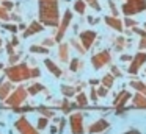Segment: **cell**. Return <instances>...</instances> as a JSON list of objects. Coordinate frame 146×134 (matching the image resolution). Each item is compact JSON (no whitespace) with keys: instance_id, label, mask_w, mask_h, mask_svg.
<instances>
[{"instance_id":"cell-38","label":"cell","mask_w":146,"mask_h":134,"mask_svg":"<svg viewBox=\"0 0 146 134\" xmlns=\"http://www.w3.org/2000/svg\"><path fill=\"white\" fill-rule=\"evenodd\" d=\"M124 22H126L127 27H132V25H135V20H132V19H126Z\"/></svg>"},{"instance_id":"cell-12","label":"cell","mask_w":146,"mask_h":134,"mask_svg":"<svg viewBox=\"0 0 146 134\" xmlns=\"http://www.w3.org/2000/svg\"><path fill=\"white\" fill-rule=\"evenodd\" d=\"M71 19H72V12L66 11V12H64V16H63V22H61V25H60V30H58V34H57V37H55V41H61L64 31H66L68 25H69V22H71Z\"/></svg>"},{"instance_id":"cell-27","label":"cell","mask_w":146,"mask_h":134,"mask_svg":"<svg viewBox=\"0 0 146 134\" xmlns=\"http://www.w3.org/2000/svg\"><path fill=\"white\" fill-rule=\"evenodd\" d=\"M96 93H98V97H105L107 95V87L101 86L99 89H96Z\"/></svg>"},{"instance_id":"cell-25","label":"cell","mask_w":146,"mask_h":134,"mask_svg":"<svg viewBox=\"0 0 146 134\" xmlns=\"http://www.w3.org/2000/svg\"><path fill=\"white\" fill-rule=\"evenodd\" d=\"M29 90H30V93H32V95H35V93L39 92V90H42V86H41V84H33Z\"/></svg>"},{"instance_id":"cell-15","label":"cell","mask_w":146,"mask_h":134,"mask_svg":"<svg viewBox=\"0 0 146 134\" xmlns=\"http://www.w3.org/2000/svg\"><path fill=\"white\" fill-rule=\"evenodd\" d=\"M130 87L132 89H135L138 93H141V95H145L146 97V83H143V81H140V80H133V81H130Z\"/></svg>"},{"instance_id":"cell-32","label":"cell","mask_w":146,"mask_h":134,"mask_svg":"<svg viewBox=\"0 0 146 134\" xmlns=\"http://www.w3.org/2000/svg\"><path fill=\"white\" fill-rule=\"evenodd\" d=\"M2 8H3V9H11V8H13V3H11V2H3V3H2Z\"/></svg>"},{"instance_id":"cell-20","label":"cell","mask_w":146,"mask_h":134,"mask_svg":"<svg viewBox=\"0 0 146 134\" xmlns=\"http://www.w3.org/2000/svg\"><path fill=\"white\" fill-rule=\"evenodd\" d=\"M61 92H63L66 97H72L74 92H76V89L71 87V86H61Z\"/></svg>"},{"instance_id":"cell-35","label":"cell","mask_w":146,"mask_h":134,"mask_svg":"<svg viewBox=\"0 0 146 134\" xmlns=\"http://www.w3.org/2000/svg\"><path fill=\"white\" fill-rule=\"evenodd\" d=\"M41 112L46 115V117H54V112H52V111H47V109H41Z\"/></svg>"},{"instance_id":"cell-44","label":"cell","mask_w":146,"mask_h":134,"mask_svg":"<svg viewBox=\"0 0 146 134\" xmlns=\"http://www.w3.org/2000/svg\"><path fill=\"white\" fill-rule=\"evenodd\" d=\"M145 28H146V24H145Z\"/></svg>"},{"instance_id":"cell-29","label":"cell","mask_w":146,"mask_h":134,"mask_svg":"<svg viewBox=\"0 0 146 134\" xmlns=\"http://www.w3.org/2000/svg\"><path fill=\"white\" fill-rule=\"evenodd\" d=\"M111 75H113V76H121V72L116 65H111Z\"/></svg>"},{"instance_id":"cell-17","label":"cell","mask_w":146,"mask_h":134,"mask_svg":"<svg viewBox=\"0 0 146 134\" xmlns=\"http://www.w3.org/2000/svg\"><path fill=\"white\" fill-rule=\"evenodd\" d=\"M113 84H115V76H113V75H111V73L104 75V78H102V86L107 87V89H110Z\"/></svg>"},{"instance_id":"cell-34","label":"cell","mask_w":146,"mask_h":134,"mask_svg":"<svg viewBox=\"0 0 146 134\" xmlns=\"http://www.w3.org/2000/svg\"><path fill=\"white\" fill-rule=\"evenodd\" d=\"M138 48H140V50H146V39H141V41H140Z\"/></svg>"},{"instance_id":"cell-26","label":"cell","mask_w":146,"mask_h":134,"mask_svg":"<svg viewBox=\"0 0 146 134\" xmlns=\"http://www.w3.org/2000/svg\"><path fill=\"white\" fill-rule=\"evenodd\" d=\"M30 52H35V53H47V48H44V47H30Z\"/></svg>"},{"instance_id":"cell-37","label":"cell","mask_w":146,"mask_h":134,"mask_svg":"<svg viewBox=\"0 0 146 134\" xmlns=\"http://www.w3.org/2000/svg\"><path fill=\"white\" fill-rule=\"evenodd\" d=\"M90 97H91L93 101H96V100H98V93H96V89H91V95H90Z\"/></svg>"},{"instance_id":"cell-23","label":"cell","mask_w":146,"mask_h":134,"mask_svg":"<svg viewBox=\"0 0 146 134\" xmlns=\"http://www.w3.org/2000/svg\"><path fill=\"white\" fill-rule=\"evenodd\" d=\"M60 58L63 59V61H66V59H68V45H66V44L60 47Z\"/></svg>"},{"instance_id":"cell-24","label":"cell","mask_w":146,"mask_h":134,"mask_svg":"<svg viewBox=\"0 0 146 134\" xmlns=\"http://www.w3.org/2000/svg\"><path fill=\"white\" fill-rule=\"evenodd\" d=\"M8 90H10V84H5V86L0 87V100H3L8 95Z\"/></svg>"},{"instance_id":"cell-30","label":"cell","mask_w":146,"mask_h":134,"mask_svg":"<svg viewBox=\"0 0 146 134\" xmlns=\"http://www.w3.org/2000/svg\"><path fill=\"white\" fill-rule=\"evenodd\" d=\"M86 2L90 3V5L93 6L94 9H101V6H99V3H98V0H86Z\"/></svg>"},{"instance_id":"cell-36","label":"cell","mask_w":146,"mask_h":134,"mask_svg":"<svg viewBox=\"0 0 146 134\" xmlns=\"http://www.w3.org/2000/svg\"><path fill=\"white\" fill-rule=\"evenodd\" d=\"M133 31H135V33H138L140 36L143 37V39H146V31H143V30H138V28H135V30H133Z\"/></svg>"},{"instance_id":"cell-19","label":"cell","mask_w":146,"mask_h":134,"mask_svg":"<svg viewBox=\"0 0 146 134\" xmlns=\"http://www.w3.org/2000/svg\"><path fill=\"white\" fill-rule=\"evenodd\" d=\"M77 106H80V108H86L88 106V98H86V95L83 92H80L77 95Z\"/></svg>"},{"instance_id":"cell-9","label":"cell","mask_w":146,"mask_h":134,"mask_svg":"<svg viewBox=\"0 0 146 134\" xmlns=\"http://www.w3.org/2000/svg\"><path fill=\"white\" fill-rule=\"evenodd\" d=\"M108 128H110L108 120H105V118H99V120L93 122V123L88 126V133L90 134H101V133H105Z\"/></svg>"},{"instance_id":"cell-22","label":"cell","mask_w":146,"mask_h":134,"mask_svg":"<svg viewBox=\"0 0 146 134\" xmlns=\"http://www.w3.org/2000/svg\"><path fill=\"white\" fill-rule=\"evenodd\" d=\"M47 128V117H39L38 118V129H46Z\"/></svg>"},{"instance_id":"cell-8","label":"cell","mask_w":146,"mask_h":134,"mask_svg":"<svg viewBox=\"0 0 146 134\" xmlns=\"http://www.w3.org/2000/svg\"><path fill=\"white\" fill-rule=\"evenodd\" d=\"M14 126H16V129L19 131V134H39L38 131L32 126V123H30L25 117H21L19 120L16 122Z\"/></svg>"},{"instance_id":"cell-6","label":"cell","mask_w":146,"mask_h":134,"mask_svg":"<svg viewBox=\"0 0 146 134\" xmlns=\"http://www.w3.org/2000/svg\"><path fill=\"white\" fill-rule=\"evenodd\" d=\"M130 98H132V93L127 92V90H121V92L116 95V98L113 100V108L116 109L118 114H121V112L124 111V106L129 103Z\"/></svg>"},{"instance_id":"cell-41","label":"cell","mask_w":146,"mask_h":134,"mask_svg":"<svg viewBox=\"0 0 146 134\" xmlns=\"http://www.w3.org/2000/svg\"><path fill=\"white\" fill-rule=\"evenodd\" d=\"M57 129H58V128L52 126V128H50V134H55V133H57Z\"/></svg>"},{"instance_id":"cell-13","label":"cell","mask_w":146,"mask_h":134,"mask_svg":"<svg viewBox=\"0 0 146 134\" xmlns=\"http://www.w3.org/2000/svg\"><path fill=\"white\" fill-rule=\"evenodd\" d=\"M132 108L135 109H146V97L141 95V93L137 92L135 95H132Z\"/></svg>"},{"instance_id":"cell-2","label":"cell","mask_w":146,"mask_h":134,"mask_svg":"<svg viewBox=\"0 0 146 134\" xmlns=\"http://www.w3.org/2000/svg\"><path fill=\"white\" fill-rule=\"evenodd\" d=\"M7 75L11 81L17 83V81H24V80H29L32 76V70L27 67V64H17V65H13V67H8L7 70Z\"/></svg>"},{"instance_id":"cell-7","label":"cell","mask_w":146,"mask_h":134,"mask_svg":"<svg viewBox=\"0 0 146 134\" xmlns=\"http://www.w3.org/2000/svg\"><path fill=\"white\" fill-rule=\"evenodd\" d=\"M110 59H111V55H110V52L108 50H104V52H101V53H98V55H94L91 58V64H93V67L94 69H102L105 64H108L110 62Z\"/></svg>"},{"instance_id":"cell-18","label":"cell","mask_w":146,"mask_h":134,"mask_svg":"<svg viewBox=\"0 0 146 134\" xmlns=\"http://www.w3.org/2000/svg\"><path fill=\"white\" fill-rule=\"evenodd\" d=\"M46 65H47V69L55 75V76H60V75H61V70L57 67V64H55V62L50 61V59H46Z\"/></svg>"},{"instance_id":"cell-21","label":"cell","mask_w":146,"mask_h":134,"mask_svg":"<svg viewBox=\"0 0 146 134\" xmlns=\"http://www.w3.org/2000/svg\"><path fill=\"white\" fill-rule=\"evenodd\" d=\"M74 8H76L77 12H80V14H82V12L85 11V2H83V0H77L76 5H74Z\"/></svg>"},{"instance_id":"cell-42","label":"cell","mask_w":146,"mask_h":134,"mask_svg":"<svg viewBox=\"0 0 146 134\" xmlns=\"http://www.w3.org/2000/svg\"><path fill=\"white\" fill-rule=\"evenodd\" d=\"M2 67H3V65H2V64H0V69H2Z\"/></svg>"},{"instance_id":"cell-28","label":"cell","mask_w":146,"mask_h":134,"mask_svg":"<svg viewBox=\"0 0 146 134\" xmlns=\"http://www.w3.org/2000/svg\"><path fill=\"white\" fill-rule=\"evenodd\" d=\"M77 69H79V59H72V61H71V70L76 72Z\"/></svg>"},{"instance_id":"cell-4","label":"cell","mask_w":146,"mask_h":134,"mask_svg":"<svg viewBox=\"0 0 146 134\" xmlns=\"http://www.w3.org/2000/svg\"><path fill=\"white\" fill-rule=\"evenodd\" d=\"M69 125H71V133L72 134H83L85 133L82 112H72L69 115Z\"/></svg>"},{"instance_id":"cell-10","label":"cell","mask_w":146,"mask_h":134,"mask_svg":"<svg viewBox=\"0 0 146 134\" xmlns=\"http://www.w3.org/2000/svg\"><path fill=\"white\" fill-rule=\"evenodd\" d=\"M25 97H27V92H25V89L24 87H19V89H16L13 92V95L8 98V105H11V106H16V105H21V103L25 100Z\"/></svg>"},{"instance_id":"cell-39","label":"cell","mask_w":146,"mask_h":134,"mask_svg":"<svg viewBox=\"0 0 146 134\" xmlns=\"http://www.w3.org/2000/svg\"><path fill=\"white\" fill-rule=\"evenodd\" d=\"M121 61H132V56H129V55H123V56H121Z\"/></svg>"},{"instance_id":"cell-11","label":"cell","mask_w":146,"mask_h":134,"mask_svg":"<svg viewBox=\"0 0 146 134\" xmlns=\"http://www.w3.org/2000/svg\"><path fill=\"white\" fill-rule=\"evenodd\" d=\"M96 39V33L91 30L88 31H83L82 34H80V41H82V45H83V50H88L90 47L93 45V42H94Z\"/></svg>"},{"instance_id":"cell-5","label":"cell","mask_w":146,"mask_h":134,"mask_svg":"<svg viewBox=\"0 0 146 134\" xmlns=\"http://www.w3.org/2000/svg\"><path fill=\"white\" fill-rule=\"evenodd\" d=\"M145 62H146V52H138L135 56H132V61H130V65L127 69V72L130 75H137Z\"/></svg>"},{"instance_id":"cell-3","label":"cell","mask_w":146,"mask_h":134,"mask_svg":"<svg viewBox=\"0 0 146 134\" xmlns=\"http://www.w3.org/2000/svg\"><path fill=\"white\" fill-rule=\"evenodd\" d=\"M146 9V0H127L126 5H123V12L126 16H132L137 12H141Z\"/></svg>"},{"instance_id":"cell-31","label":"cell","mask_w":146,"mask_h":134,"mask_svg":"<svg viewBox=\"0 0 146 134\" xmlns=\"http://www.w3.org/2000/svg\"><path fill=\"white\" fill-rule=\"evenodd\" d=\"M0 19H5V20H7V19H10V17H8V12H7V9L0 8Z\"/></svg>"},{"instance_id":"cell-1","label":"cell","mask_w":146,"mask_h":134,"mask_svg":"<svg viewBox=\"0 0 146 134\" xmlns=\"http://www.w3.org/2000/svg\"><path fill=\"white\" fill-rule=\"evenodd\" d=\"M39 19L44 25L58 24V0H39Z\"/></svg>"},{"instance_id":"cell-45","label":"cell","mask_w":146,"mask_h":134,"mask_svg":"<svg viewBox=\"0 0 146 134\" xmlns=\"http://www.w3.org/2000/svg\"><path fill=\"white\" fill-rule=\"evenodd\" d=\"M145 72H146V69H145Z\"/></svg>"},{"instance_id":"cell-16","label":"cell","mask_w":146,"mask_h":134,"mask_svg":"<svg viewBox=\"0 0 146 134\" xmlns=\"http://www.w3.org/2000/svg\"><path fill=\"white\" fill-rule=\"evenodd\" d=\"M41 30H42V25H41V24H38V22H33V24L30 25L29 30H27L25 33H24V36L29 37L30 34H35V33H38V31H41Z\"/></svg>"},{"instance_id":"cell-43","label":"cell","mask_w":146,"mask_h":134,"mask_svg":"<svg viewBox=\"0 0 146 134\" xmlns=\"http://www.w3.org/2000/svg\"><path fill=\"white\" fill-rule=\"evenodd\" d=\"M0 45H2V41H0Z\"/></svg>"},{"instance_id":"cell-40","label":"cell","mask_w":146,"mask_h":134,"mask_svg":"<svg viewBox=\"0 0 146 134\" xmlns=\"http://www.w3.org/2000/svg\"><path fill=\"white\" fill-rule=\"evenodd\" d=\"M5 28H7V30H10V31H13V33H14V31H17V28L14 27V25H7Z\"/></svg>"},{"instance_id":"cell-33","label":"cell","mask_w":146,"mask_h":134,"mask_svg":"<svg viewBox=\"0 0 146 134\" xmlns=\"http://www.w3.org/2000/svg\"><path fill=\"white\" fill-rule=\"evenodd\" d=\"M123 134H141V131H140V129H135V128H132V129L126 131V133H123Z\"/></svg>"},{"instance_id":"cell-14","label":"cell","mask_w":146,"mask_h":134,"mask_svg":"<svg viewBox=\"0 0 146 134\" xmlns=\"http://www.w3.org/2000/svg\"><path fill=\"white\" fill-rule=\"evenodd\" d=\"M105 24L116 31H123V22L116 17H105Z\"/></svg>"}]
</instances>
